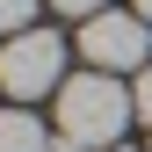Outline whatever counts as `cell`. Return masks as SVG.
<instances>
[{"mask_svg":"<svg viewBox=\"0 0 152 152\" xmlns=\"http://www.w3.org/2000/svg\"><path fill=\"white\" fill-rule=\"evenodd\" d=\"M109 152H130V145H109Z\"/></svg>","mask_w":152,"mask_h":152,"instance_id":"9c48e42d","label":"cell"},{"mask_svg":"<svg viewBox=\"0 0 152 152\" xmlns=\"http://www.w3.org/2000/svg\"><path fill=\"white\" fill-rule=\"evenodd\" d=\"M130 116H138V102L116 87V72H80V80L58 87V138L87 145V152L123 145V123Z\"/></svg>","mask_w":152,"mask_h":152,"instance_id":"6da1fadb","label":"cell"},{"mask_svg":"<svg viewBox=\"0 0 152 152\" xmlns=\"http://www.w3.org/2000/svg\"><path fill=\"white\" fill-rule=\"evenodd\" d=\"M0 87L15 102H36V94H58L65 87V36L51 29H22L0 44Z\"/></svg>","mask_w":152,"mask_h":152,"instance_id":"7a4b0ae2","label":"cell"},{"mask_svg":"<svg viewBox=\"0 0 152 152\" xmlns=\"http://www.w3.org/2000/svg\"><path fill=\"white\" fill-rule=\"evenodd\" d=\"M145 51H152V22L145 15H94L80 22V58L87 72H145Z\"/></svg>","mask_w":152,"mask_h":152,"instance_id":"3957f363","label":"cell"},{"mask_svg":"<svg viewBox=\"0 0 152 152\" xmlns=\"http://www.w3.org/2000/svg\"><path fill=\"white\" fill-rule=\"evenodd\" d=\"M0 152H51V130L29 109H0Z\"/></svg>","mask_w":152,"mask_h":152,"instance_id":"277c9868","label":"cell"},{"mask_svg":"<svg viewBox=\"0 0 152 152\" xmlns=\"http://www.w3.org/2000/svg\"><path fill=\"white\" fill-rule=\"evenodd\" d=\"M130 15H145V22H152V0H130Z\"/></svg>","mask_w":152,"mask_h":152,"instance_id":"ba28073f","label":"cell"},{"mask_svg":"<svg viewBox=\"0 0 152 152\" xmlns=\"http://www.w3.org/2000/svg\"><path fill=\"white\" fill-rule=\"evenodd\" d=\"M130 102H138V123H145V130H152V65H145V72H138V87H130Z\"/></svg>","mask_w":152,"mask_h":152,"instance_id":"52a82bcc","label":"cell"},{"mask_svg":"<svg viewBox=\"0 0 152 152\" xmlns=\"http://www.w3.org/2000/svg\"><path fill=\"white\" fill-rule=\"evenodd\" d=\"M58 15H72V22H94V15H109V0H51Z\"/></svg>","mask_w":152,"mask_h":152,"instance_id":"8992f818","label":"cell"},{"mask_svg":"<svg viewBox=\"0 0 152 152\" xmlns=\"http://www.w3.org/2000/svg\"><path fill=\"white\" fill-rule=\"evenodd\" d=\"M36 7H44V0H0V36H22V29H36Z\"/></svg>","mask_w":152,"mask_h":152,"instance_id":"5b68a950","label":"cell"}]
</instances>
